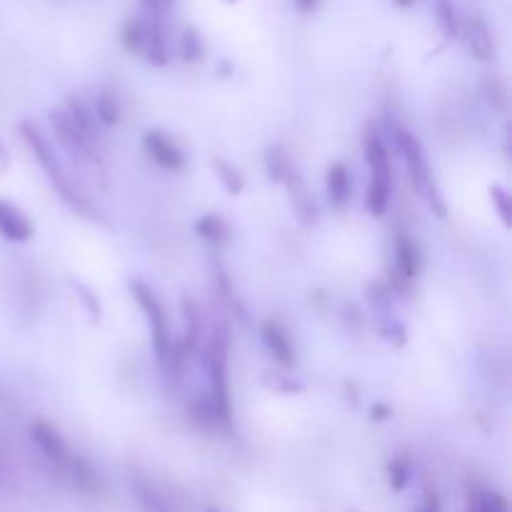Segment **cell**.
Here are the masks:
<instances>
[{"label": "cell", "instance_id": "cell-8", "mask_svg": "<svg viewBox=\"0 0 512 512\" xmlns=\"http://www.w3.org/2000/svg\"><path fill=\"white\" fill-rule=\"evenodd\" d=\"M0 235L10 243H28L35 235V225L18 205L0 200Z\"/></svg>", "mask_w": 512, "mask_h": 512}, {"label": "cell", "instance_id": "cell-24", "mask_svg": "<svg viewBox=\"0 0 512 512\" xmlns=\"http://www.w3.org/2000/svg\"><path fill=\"white\" fill-rule=\"evenodd\" d=\"M468 508L470 510H505L508 508V500L500 498L498 493L478 490L475 485H468Z\"/></svg>", "mask_w": 512, "mask_h": 512}, {"label": "cell", "instance_id": "cell-38", "mask_svg": "<svg viewBox=\"0 0 512 512\" xmlns=\"http://www.w3.org/2000/svg\"><path fill=\"white\" fill-rule=\"evenodd\" d=\"M8 168H10V155L8 150H5V145L0 143V173H5Z\"/></svg>", "mask_w": 512, "mask_h": 512}, {"label": "cell", "instance_id": "cell-34", "mask_svg": "<svg viewBox=\"0 0 512 512\" xmlns=\"http://www.w3.org/2000/svg\"><path fill=\"white\" fill-rule=\"evenodd\" d=\"M388 418H393V408H390V405L378 403L370 408V420H388Z\"/></svg>", "mask_w": 512, "mask_h": 512}, {"label": "cell", "instance_id": "cell-20", "mask_svg": "<svg viewBox=\"0 0 512 512\" xmlns=\"http://www.w3.org/2000/svg\"><path fill=\"white\" fill-rule=\"evenodd\" d=\"M368 300L373 313L378 315L380 328H383V325L393 318V290H390V285L375 280V283L368 285Z\"/></svg>", "mask_w": 512, "mask_h": 512}, {"label": "cell", "instance_id": "cell-35", "mask_svg": "<svg viewBox=\"0 0 512 512\" xmlns=\"http://www.w3.org/2000/svg\"><path fill=\"white\" fill-rule=\"evenodd\" d=\"M145 15H163V0H140Z\"/></svg>", "mask_w": 512, "mask_h": 512}, {"label": "cell", "instance_id": "cell-29", "mask_svg": "<svg viewBox=\"0 0 512 512\" xmlns=\"http://www.w3.org/2000/svg\"><path fill=\"white\" fill-rule=\"evenodd\" d=\"M265 163H268V173L275 183H283V180L288 178L290 170H293L288 155H285L280 148H268V153H265Z\"/></svg>", "mask_w": 512, "mask_h": 512}, {"label": "cell", "instance_id": "cell-3", "mask_svg": "<svg viewBox=\"0 0 512 512\" xmlns=\"http://www.w3.org/2000/svg\"><path fill=\"white\" fill-rule=\"evenodd\" d=\"M365 158L370 165V185L365 195V210L375 218H383L388 210L390 193H393V165H390V153L378 133L370 130L365 138Z\"/></svg>", "mask_w": 512, "mask_h": 512}, {"label": "cell", "instance_id": "cell-25", "mask_svg": "<svg viewBox=\"0 0 512 512\" xmlns=\"http://www.w3.org/2000/svg\"><path fill=\"white\" fill-rule=\"evenodd\" d=\"M435 15H438V25L445 33V38H455L460 33L458 15H455L453 0H433Z\"/></svg>", "mask_w": 512, "mask_h": 512}, {"label": "cell", "instance_id": "cell-23", "mask_svg": "<svg viewBox=\"0 0 512 512\" xmlns=\"http://www.w3.org/2000/svg\"><path fill=\"white\" fill-rule=\"evenodd\" d=\"M70 288L75 290L78 300L83 303V308H85V313H88L90 323L100 325V320H103V305H100L98 295H95L93 290L88 288V285L80 283V280H70Z\"/></svg>", "mask_w": 512, "mask_h": 512}, {"label": "cell", "instance_id": "cell-40", "mask_svg": "<svg viewBox=\"0 0 512 512\" xmlns=\"http://www.w3.org/2000/svg\"><path fill=\"white\" fill-rule=\"evenodd\" d=\"M220 70H223V73H220V75H223V78H228V75H230V65L228 63H220Z\"/></svg>", "mask_w": 512, "mask_h": 512}, {"label": "cell", "instance_id": "cell-32", "mask_svg": "<svg viewBox=\"0 0 512 512\" xmlns=\"http://www.w3.org/2000/svg\"><path fill=\"white\" fill-rule=\"evenodd\" d=\"M490 200H493V205H495V210H498V215H500V220H503V225L505 228H510L512 225V203H510V193L508 190L503 188V185H490Z\"/></svg>", "mask_w": 512, "mask_h": 512}, {"label": "cell", "instance_id": "cell-19", "mask_svg": "<svg viewBox=\"0 0 512 512\" xmlns=\"http://www.w3.org/2000/svg\"><path fill=\"white\" fill-rule=\"evenodd\" d=\"M195 233L213 248H225L230 243V228L218 215H203V218L195 220Z\"/></svg>", "mask_w": 512, "mask_h": 512}, {"label": "cell", "instance_id": "cell-10", "mask_svg": "<svg viewBox=\"0 0 512 512\" xmlns=\"http://www.w3.org/2000/svg\"><path fill=\"white\" fill-rule=\"evenodd\" d=\"M463 35H465V43H468V50L473 53L475 60H480V63H493L495 43H493V35H490L488 23H485L483 18L465 20Z\"/></svg>", "mask_w": 512, "mask_h": 512}, {"label": "cell", "instance_id": "cell-43", "mask_svg": "<svg viewBox=\"0 0 512 512\" xmlns=\"http://www.w3.org/2000/svg\"><path fill=\"white\" fill-rule=\"evenodd\" d=\"M225 3H228V5H235V3H238V0H225Z\"/></svg>", "mask_w": 512, "mask_h": 512}, {"label": "cell", "instance_id": "cell-9", "mask_svg": "<svg viewBox=\"0 0 512 512\" xmlns=\"http://www.w3.org/2000/svg\"><path fill=\"white\" fill-rule=\"evenodd\" d=\"M143 145H145V150H148L150 158H153V163H158L160 168L173 170V173L175 170L185 168V155L180 153L178 145H175L173 140L165 138L163 133H158V130H150V133H145Z\"/></svg>", "mask_w": 512, "mask_h": 512}, {"label": "cell", "instance_id": "cell-18", "mask_svg": "<svg viewBox=\"0 0 512 512\" xmlns=\"http://www.w3.org/2000/svg\"><path fill=\"white\" fill-rule=\"evenodd\" d=\"M395 270L413 280L420 270V253L418 245L408 238V235H398L395 240Z\"/></svg>", "mask_w": 512, "mask_h": 512}, {"label": "cell", "instance_id": "cell-31", "mask_svg": "<svg viewBox=\"0 0 512 512\" xmlns=\"http://www.w3.org/2000/svg\"><path fill=\"white\" fill-rule=\"evenodd\" d=\"M120 43L128 53H138L143 48V20L133 18L123 25V33H120Z\"/></svg>", "mask_w": 512, "mask_h": 512}, {"label": "cell", "instance_id": "cell-4", "mask_svg": "<svg viewBox=\"0 0 512 512\" xmlns=\"http://www.w3.org/2000/svg\"><path fill=\"white\" fill-rule=\"evenodd\" d=\"M50 123H53L55 135H58V140H60V145L65 148V153L73 158V163L90 168L105 183V173H108V168H105L103 158L98 155V148H95V145L90 143L83 133H80L78 125L73 123V118H70L65 110L58 108L50 113Z\"/></svg>", "mask_w": 512, "mask_h": 512}, {"label": "cell", "instance_id": "cell-33", "mask_svg": "<svg viewBox=\"0 0 512 512\" xmlns=\"http://www.w3.org/2000/svg\"><path fill=\"white\" fill-rule=\"evenodd\" d=\"M490 103H493V108L498 110V113H508V88H505V83L500 78L490 80V93H488Z\"/></svg>", "mask_w": 512, "mask_h": 512}, {"label": "cell", "instance_id": "cell-2", "mask_svg": "<svg viewBox=\"0 0 512 512\" xmlns=\"http://www.w3.org/2000/svg\"><path fill=\"white\" fill-rule=\"evenodd\" d=\"M228 348L230 333L225 325H218L210 340L205 343L203 365L210 383V400L218 413V423L223 430H233V403H230L228 388Z\"/></svg>", "mask_w": 512, "mask_h": 512}, {"label": "cell", "instance_id": "cell-6", "mask_svg": "<svg viewBox=\"0 0 512 512\" xmlns=\"http://www.w3.org/2000/svg\"><path fill=\"white\" fill-rule=\"evenodd\" d=\"M390 135L395 140V148L400 150V155L405 158V165H408V175H410V183H413L415 193H423V185L425 178L430 175L428 163H425V153H423V145L420 140L410 133L408 128H400V125L388 123Z\"/></svg>", "mask_w": 512, "mask_h": 512}, {"label": "cell", "instance_id": "cell-42", "mask_svg": "<svg viewBox=\"0 0 512 512\" xmlns=\"http://www.w3.org/2000/svg\"><path fill=\"white\" fill-rule=\"evenodd\" d=\"M5 403H8V400H5V393H3V390H0V405H5Z\"/></svg>", "mask_w": 512, "mask_h": 512}, {"label": "cell", "instance_id": "cell-17", "mask_svg": "<svg viewBox=\"0 0 512 512\" xmlns=\"http://www.w3.org/2000/svg\"><path fill=\"white\" fill-rule=\"evenodd\" d=\"M65 113H68L70 118H73V123L78 125L80 133H83L85 138H88L90 143H93L95 148H98L100 135H98V128H95L93 113H90L88 105H85L80 98H73V95H70V98H65Z\"/></svg>", "mask_w": 512, "mask_h": 512}, {"label": "cell", "instance_id": "cell-41", "mask_svg": "<svg viewBox=\"0 0 512 512\" xmlns=\"http://www.w3.org/2000/svg\"><path fill=\"white\" fill-rule=\"evenodd\" d=\"M175 3H178V0H163V8H165V10H168V8H173Z\"/></svg>", "mask_w": 512, "mask_h": 512}, {"label": "cell", "instance_id": "cell-39", "mask_svg": "<svg viewBox=\"0 0 512 512\" xmlns=\"http://www.w3.org/2000/svg\"><path fill=\"white\" fill-rule=\"evenodd\" d=\"M393 3L398 5V8H413L415 0H393Z\"/></svg>", "mask_w": 512, "mask_h": 512}, {"label": "cell", "instance_id": "cell-14", "mask_svg": "<svg viewBox=\"0 0 512 512\" xmlns=\"http://www.w3.org/2000/svg\"><path fill=\"white\" fill-rule=\"evenodd\" d=\"M260 335H263V343L268 345V350L273 353V358L278 360L280 365H295V353H293V345H290L288 335L280 330V325H275L273 320H265L260 325Z\"/></svg>", "mask_w": 512, "mask_h": 512}, {"label": "cell", "instance_id": "cell-13", "mask_svg": "<svg viewBox=\"0 0 512 512\" xmlns=\"http://www.w3.org/2000/svg\"><path fill=\"white\" fill-rule=\"evenodd\" d=\"M283 183L288 185V190H290V203H293L295 215H298L300 223H303V225H313L315 220H318V215H315V213H318V210H315L313 198H310L308 188H305L303 178H300V175L295 173V168L290 170L288 178H285Z\"/></svg>", "mask_w": 512, "mask_h": 512}, {"label": "cell", "instance_id": "cell-15", "mask_svg": "<svg viewBox=\"0 0 512 512\" xmlns=\"http://www.w3.org/2000/svg\"><path fill=\"white\" fill-rule=\"evenodd\" d=\"M180 310H183V320H185V335L180 343H183V348L193 355L195 350H198V340H200V330H203V323H200L198 305H195V300L190 298L188 293L180 298Z\"/></svg>", "mask_w": 512, "mask_h": 512}, {"label": "cell", "instance_id": "cell-27", "mask_svg": "<svg viewBox=\"0 0 512 512\" xmlns=\"http://www.w3.org/2000/svg\"><path fill=\"white\" fill-rule=\"evenodd\" d=\"M203 53H205V45L198 30L185 28L183 38H180V58H183L185 63H198V60L203 58Z\"/></svg>", "mask_w": 512, "mask_h": 512}, {"label": "cell", "instance_id": "cell-26", "mask_svg": "<svg viewBox=\"0 0 512 512\" xmlns=\"http://www.w3.org/2000/svg\"><path fill=\"white\" fill-rule=\"evenodd\" d=\"M260 380H263L265 388L273 390V393H280V395L305 393V383H300V380L290 378V375H285V373H265Z\"/></svg>", "mask_w": 512, "mask_h": 512}, {"label": "cell", "instance_id": "cell-30", "mask_svg": "<svg viewBox=\"0 0 512 512\" xmlns=\"http://www.w3.org/2000/svg\"><path fill=\"white\" fill-rule=\"evenodd\" d=\"M420 195H423V198L428 200L430 210H433V213L438 215L440 220H443V218H448V203H445L443 193H440V188H438V183H435V178H433V175H428V178H425L423 193H420Z\"/></svg>", "mask_w": 512, "mask_h": 512}, {"label": "cell", "instance_id": "cell-36", "mask_svg": "<svg viewBox=\"0 0 512 512\" xmlns=\"http://www.w3.org/2000/svg\"><path fill=\"white\" fill-rule=\"evenodd\" d=\"M423 510H428V512H438L440 510V500H438V495L433 493V490H428V493H425Z\"/></svg>", "mask_w": 512, "mask_h": 512}, {"label": "cell", "instance_id": "cell-7", "mask_svg": "<svg viewBox=\"0 0 512 512\" xmlns=\"http://www.w3.org/2000/svg\"><path fill=\"white\" fill-rule=\"evenodd\" d=\"M30 438L35 440V445L40 448V453L45 455V458L50 460V463L55 465L58 470H68V463H70V450L68 445H65V440L60 438L58 430L53 428V425H48L45 420H35L33 425H30Z\"/></svg>", "mask_w": 512, "mask_h": 512}, {"label": "cell", "instance_id": "cell-11", "mask_svg": "<svg viewBox=\"0 0 512 512\" xmlns=\"http://www.w3.org/2000/svg\"><path fill=\"white\" fill-rule=\"evenodd\" d=\"M148 58V63L168 65V48H165V30H163V15H145L143 20V48H140Z\"/></svg>", "mask_w": 512, "mask_h": 512}, {"label": "cell", "instance_id": "cell-1", "mask_svg": "<svg viewBox=\"0 0 512 512\" xmlns=\"http://www.w3.org/2000/svg\"><path fill=\"white\" fill-rule=\"evenodd\" d=\"M18 130H20V135H23L25 143H28V148L33 150L38 165L45 170V175H48L50 183H53V188L58 190L60 198H63L65 203L75 210V213L83 215V218L100 220V223H105L103 215L95 210V205H90L88 198H85V195L80 193L73 183H70L68 175H65V170H63V165L58 163V158L53 155V150H50L48 140L43 138V133H40L33 123H20Z\"/></svg>", "mask_w": 512, "mask_h": 512}, {"label": "cell", "instance_id": "cell-5", "mask_svg": "<svg viewBox=\"0 0 512 512\" xmlns=\"http://www.w3.org/2000/svg\"><path fill=\"white\" fill-rule=\"evenodd\" d=\"M128 285L133 298L138 300L140 310L145 313V320H148V328H150V343H153V350L155 355H158V360L163 363V358L168 355V348H170V330H168V320H165V313H163V305H160V300L155 298V293L143 283V280L133 278Z\"/></svg>", "mask_w": 512, "mask_h": 512}, {"label": "cell", "instance_id": "cell-21", "mask_svg": "<svg viewBox=\"0 0 512 512\" xmlns=\"http://www.w3.org/2000/svg\"><path fill=\"white\" fill-rule=\"evenodd\" d=\"M210 168H213V173L218 175L220 185H223V190L228 195H240L243 193L245 183H243V175L238 173V168H235L233 163H228V160L223 158H210Z\"/></svg>", "mask_w": 512, "mask_h": 512}, {"label": "cell", "instance_id": "cell-12", "mask_svg": "<svg viewBox=\"0 0 512 512\" xmlns=\"http://www.w3.org/2000/svg\"><path fill=\"white\" fill-rule=\"evenodd\" d=\"M325 185H328V198H330V203H333V208L340 210V213H345V210H348V203H350V195H353L348 165L345 163L330 165Z\"/></svg>", "mask_w": 512, "mask_h": 512}, {"label": "cell", "instance_id": "cell-16", "mask_svg": "<svg viewBox=\"0 0 512 512\" xmlns=\"http://www.w3.org/2000/svg\"><path fill=\"white\" fill-rule=\"evenodd\" d=\"M65 473H68L70 480H73L80 490H85V493H103L105 490L100 475L95 473V470L90 468V465L85 463L80 455H70V463H68V470H65Z\"/></svg>", "mask_w": 512, "mask_h": 512}, {"label": "cell", "instance_id": "cell-22", "mask_svg": "<svg viewBox=\"0 0 512 512\" xmlns=\"http://www.w3.org/2000/svg\"><path fill=\"white\" fill-rule=\"evenodd\" d=\"M95 115H98L100 123L105 128H115L120 123V105L110 90H100L98 98H95Z\"/></svg>", "mask_w": 512, "mask_h": 512}, {"label": "cell", "instance_id": "cell-37", "mask_svg": "<svg viewBox=\"0 0 512 512\" xmlns=\"http://www.w3.org/2000/svg\"><path fill=\"white\" fill-rule=\"evenodd\" d=\"M320 0H295V5H298V10H303V13H313L315 8H318Z\"/></svg>", "mask_w": 512, "mask_h": 512}, {"label": "cell", "instance_id": "cell-28", "mask_svg": "<svg viewBox=\"0 0 512 512\" xmlns=\"http://www.w3.org/2000/svg\"><path fill=\"white\" fill-rule=\"evenodd\" d=\"M410 478H413V465L405 458H395L393 463L388 465V483L395 493H403L410 485Z\"/></svg>", "mask_w": 512, "mask_h": 512}]
</instances>
